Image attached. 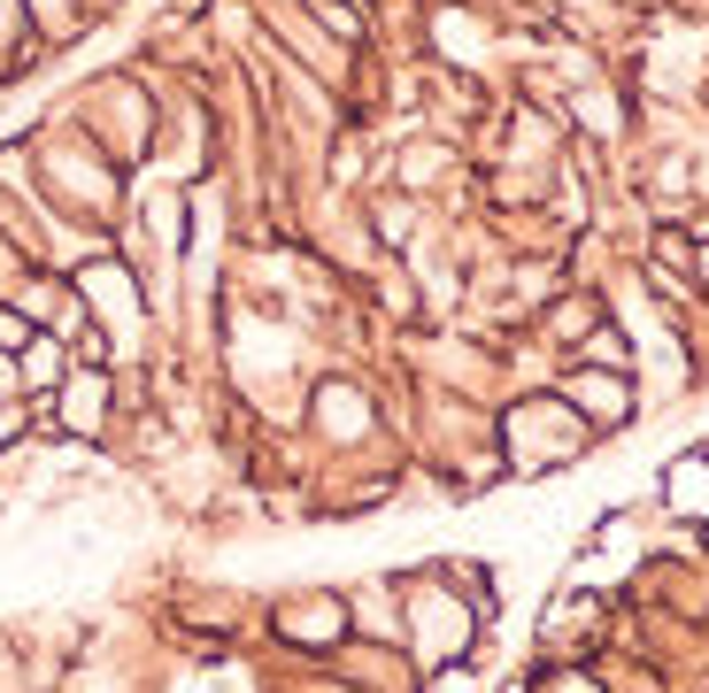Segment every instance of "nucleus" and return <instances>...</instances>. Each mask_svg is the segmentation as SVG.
<instances>
[{
	"label": "nucleus",
	"mask_w": 709,
	"mask_h": 693,
	"mask_svg": "<svg viewBox=\"0 0 709 693\" xmlns=\"http://www.w3.org/2000/svg\"><path fill=\"white\" fill-rule=\"evenodd\" d=\"M16 424H24L16 408H0V440H16Z\"/></svg>",
	"instance_id": "obj_4"
},
{
	"label": "nucleus",
	"mask_w": 709,
	"mask_h": 693,
	"mask_svg": "<svg viewBox=\"0 0 709 693\" xmlns=\"http://www.w3.org/2000/svg\"><path fill=\"white\" fill-rule=\"evenodd\" d=\"M332 617H339V601H332V593H309V601H286V632H294V640H332V632H339Z\"/></svg>",
	"instance_id": "obj_1"
},
{
	"label": "nucleus",
	"mask_w": 709,
	"mask_h": 693,
	"mask_svg": "<svg viewBox=\"0 0 709 693\" xmlns=\"http://www.w3.org/2000/svg\"><path fill=\"white\" fill-rule=\"evenodd\" d=\"M24 339H32V324H24V316H9V308H0V346H24Z\"/></svg>",
	"instance_id": "obj_3"
},
{
	"label": "nucleus",
	"mask_w": 709,
	"mask_h": 693,
	"mask_svg": "<svg viewBox=\"0 0 709 693\" xmlns=\"http://www.w3.org/2000/svg\"><path fill=\"white\" fill-rule=\"evenodd\" d=\"M24 378H32V386L62 378V346H32V355H24Z\"/></svg>",
	"instance_id": "obj_2"
}]
</instances>
